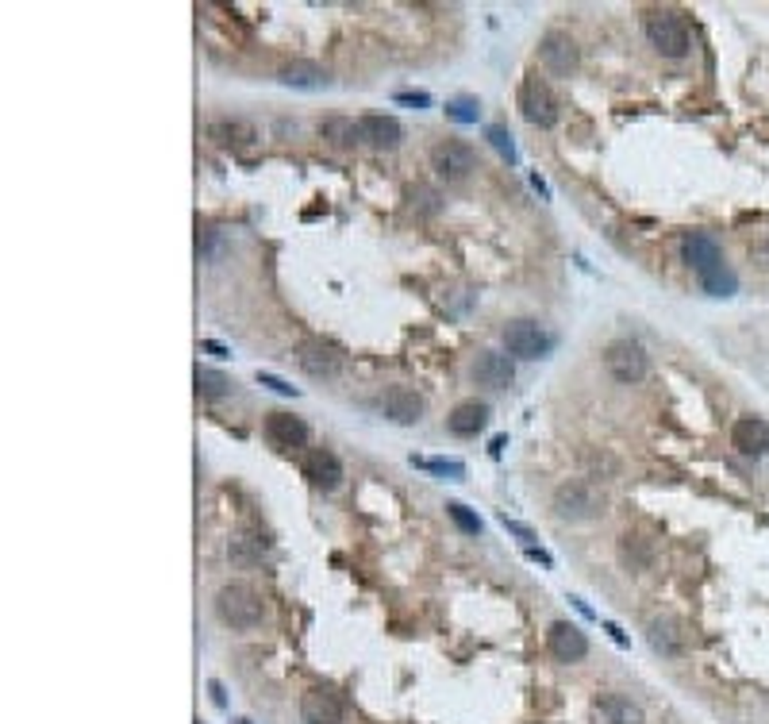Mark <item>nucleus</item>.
Returning <instances> with one entry per match:
<instances>
[{
  "label": "nucleus",
  "mask_w": 769,
  "mask_h": 724,
  "mask_svg": "<svg viewBox=\"0 0 769 724\" xmlns=\"http://www.w3.org/2000/svg\"><path fill=\"white\" fill-rule=\"evenodd\" d=\"M685 263L693 266L700 285H705V293H712V297H731L734 285H739V278H734V273L727 270V263H724L719 243L712 235H705V232L685 235Z\"/></svg>",
  "instance_id": "nucleus-1"
},
{
  "label": "nucleus",
  "mask_w": 769,
  "mask_h": 724,
  "mask_svg": "<svg viewBox=\"0 0 769 724\" xmlns=\"http://www.w3.org/2000/svg\"><path fill=\"white\" fill-rule=\"evenodd\" d=\"M643 27H646L650 46L662 58H685V55H689L693 31H689V20H685L677 8H654V12H646Z\"/></svg>",
  "instance_id": "nucleus-2"
},
{
  "label": "nucleus",
  "mask_w": 769,
  "mask_h": 724,
  "mask_svg": "<svg viewBox=\"0 0 769 724\" xmlns=\"http://www.w3.org/2000/svg\"><path fill=\"white\" fill-rule=\"evenodd\" d=\"M216 613L223 624H232V629L247 632V629H258L261 617H266V609H261V598L242 586V582H227L220 593H216Z\"/></svg>",
  "instance_id": "nucleus-3"
},
{
  "label": "nucleus",
  "mask_w": 769,
  "mask_h": 724,
  "mask_svg": "<svg viewBox=\"0 0 769 724\" xmlns=\"http://www.w3.org/2000/svg\"><path fill=\"white\" fill-rule=\"evenodd\" d=\"M604 493L593 486V481H581V478H574V481H562L558 490H554V512H558L562 521H596V517H604Z\"/></svg>",
  "instance_id": "nucleus-4"
},
{
  "label": "nucleus",
  "mask_w": 769,
  "mask_h": 724,
  "mask_svg": "<svg viewBox=\"0 0 769 724\" xmlns=\"http://www.w3.org/2000/svg\"><path fill=\"white\" fill-rule=\"evenodd\" d=\"M431 170H435L439 182L458 185V182H466L469 174L478 170V154H473V147L462 143V139H443V143H435V147H431Z\"/></svg>",
  "instance_id": "nucleus-5"
},
{
  "label": "nucleus",
  "mask_w": 769,
  "mask_h": 724,
  "mask_svg": "<svg viewBox=\"0 0 769 724\" xmlns=\"http://www.w3.org/2000/svg\"><path fill=\"white\" fill-rule=\"evenodd\" d=\"M504 347H508V355H516V359H543V355H550L554 335L538 324V320L519 316V320H508V328H504Z\"/></svg>",
  "instance_id": "nucleus-6"
},
{
  "label": "nucleus",
  "mask_w": 769,
  "mask_h": 724,
  "mask_svg": "<svg viewBox=\"0 0 769 724\" xmlns=\"http://www.w3.org/2000/svg\"><path fill=\"white\" fill-rule=\"evenodd\" d=\"M604 370H608L616 382L635 385V382H643L650 374V355L643 351V343L616 340V343H608V351H604Z\"/></svg>",
  "instance_id": "nucleus-7"
},
{
  "label": "nucleus",
  "mask_w": 769,
  "mask_h": 724,
  "mask_svg": "<svg viewBox=\"0 0 769 724\" xmlns=\"http://www.w3.org/2000/svg\"><path fill=\"white\" fill-rule=\"evenodd\" d=\"M519 112L531 127H554L558 124V96L550 93L543 77H527L519 85Z\"/></svg>",
  "instance_id": "nucleus-8"
},
{
  "label": "nucleus",
  "mask_w": 769,
  "mask_h": 724,
  "mask_svg": "<svg viewBox=\"0 0 769 724\" xmlns=\"http://www.w3.org/2000/svg\"><path fill=\"white\" fill-rule=\"evenodd\" d=\"M538 62H543L547 74L569 77L577 70V43L569 39L566 31H547V35L538 39Z\"/></svg>",
  "instance_id": "nucleus-9"
},
{
  "label": "nucleus",
  "mask_w": 769,
  "mask_h": 724,
  "mask_svg": "<svg viewBox=\"0 0 769 724\" xmlns=\"http://www.w3.org/2000/svg\"><path fill=\"white\" fill-rule=\"evenodd\" d=\"M547 648L558 663H581L588 655V636L569 620H554L547 629Z\"/></svg>",
  "instance_id": "nucleus-10"
},
{
  "label": "nucleus",
  "mask_w": 769,
  "mask_h": 724,
  "mask_svg": "<svg viewBox=\"0 0 769 724\" xmlns=\"http://www.w3.org/2000/svg\"><path fill=\"white\" fill-rule=\"evenodd\" d=\"M304 724H342V698L331 686H308L301 698Z\"/></svg>",
  "instance_id": "nucleus-11"
},
{
  "label": "nucleus",
  "mask_w": 769,
  "mask_h": 724,
  "mask_svg": "<svg viewBox=\"0 0 769 724\" xmlns=\"http://www.w3.org/2000/svg\"><path fill=\"white\" fill-rule=\"evenodd\" d=\"M731 447L746 459L769 455V421H762V416H739L731 428Z\"/></svg>",
  "instance_id": "nucleus-12"
},
{
  "label": "nucleus",
  "mask_w": 769,
  "mask_h": 724,
  "mask_svg": "<svg viewBox=\"0 0 769 724\" xmlns=\"http://www.w3.org/2000/svg\"><path fill=\"white\" fill-rule=\"evenodd\" d=\"M297 366L304 370V374H312V378H335L342 370V355L331 343L308 340V343L297 347Z\"/></svg>",
  "instance_id": "nucleus-13"
},
{
  "label": "nucleus",
  "mask_w": 769,
  "mask_h": 724,
  "mask_svg": "<svg viewBox=\"0 0 769 724\" xmlns=\"http://www.w3.org/2000/svg\"><path fill=\"white\" fill-rule=\"evenodd\" d=\"M381 409L392 424H419V416H423V397L416 390H408V385H389L385 397H381Z\"/></svg>",
  "instance_id": "nucleus-14"
},
{
  "label": "nucleus",
  "mask_w": 769,
  "mask_h": 724,
  "mask_svg": "<svg viewBox=\"0 0 769 724\" xmlns=\"http://www.w3.org/2000/svg\"><path fill=\"white\" fill-rule=\"evenodd\" d=\"M473 378L488 385V390H508L516 382V362L504 351H481L478 362H473Z\"/></svg>",
  "instance_id": "nucleus-15"
},
{
  "label": "nucleus",
  "mask_w": 769,
  "mask_h": 724,
  "mask_svg": "<svg viewBox=\"0 0 769 724\" xmlns=\"http://www.w3.org/2000/svg\"><path fill=\"white\" fill-rule=\"evenodd\" d=\"M358 127H362V143H370V147H378V151H397L400 147V139H404V127L397 116H381V112H370V116L358 120Z\"/></svg>",
  "instance_id": "nucleus-16"
},
{
  "label": "nucleus",
  "mask_w": 769,
  "mask_h": 724,
  "mask_svg": "<svg viewBox=\"0 0 769 724\" xmlns=\"http://www.w3.org/2000/svg\"><path fill=\"white\" fill-rule=\"evenodd\" d=\"M266 440L281 451H292V447H304L308 443V424L292 412H270L266 416Z\"/></svg>",
  "instance_id": "nucleus-17"
},
{
  "label": "nucleus",
  "mask_w": 769,
  "mask_h": 724,
  "mask_svg": "<svg viewBox=\"0 0 769 724\" xmlns=\"http://www.w3.org/2000/svg\"><path fill=\"white\" fill-rule=\"evenodd\" d=\"M304 474L316 481L320 490H339L342 486V462H339V455L335 451H327V447H316L312 455L304 459Z\"/></svg>",
  "instance_id": "nucleus-18"
},
{
  "label": "nucleus",
  "mask_w": 769,
  "mask_h": 724,
  "mask_svg": "<svg viewBox=\"0 0 769 724\" xmlns=\"http://www.w3.org/2000/svg\"><path fill=\"white\" fill-rule=\"evenodd\" d=\"M485 424H488V405H481V401H462V405L447 416V428L454 431V436H462V440L485 431Z\"/></svg>",
  "instance_id": "nucleus-19"
},
{
  "label": "nucleus",
  "mask_w": 769,
  "mask_h": 724,
  "mask_svg": "<svg viewBox=\"0 0 769 724\" xmlns=\"http://www.w3.org/2000/svg\"><path fill=\"white\" fill-rule=\"evenodd\" d=\"M277 82L289 89H323L331 77H327V70H320L316 62H289V66H281V74H277Z\"/></svg>",
  "instance_id": "nucleus-20"
},
{
  "label": "nucleus",
  "mask_w": 769,
  "mask_h": 724,
  "mask_svg": "<svg viewBox=\"0 0 769 724\" xmlns=\"http://www.w3.org/2000/svg\"><path fill=\"white\" fill-rule=\"evenodd\" d=\"M596 713L604 717V724H643V709L624 694H604L596 701Z\"/></svg>",
  "instance_id": "nucleus-21"
},
{
  "label": "nucleus",
  "mask_w": 769,
  "mask_h": 724,
  "mask_svg": "<svg viewBox=\"0 0 769 724\" xmlns=\"http://www.w3.org/2000/svg\"><path fill=\"white\" fill-rule=\"evenodd\" d=\"M646 640H650V648L658 651V655H665V659H677L685 651V640H681L674 620H650Z\"/></svg>",
  "instance_id": "nucleus-22"
},
{
  "label": "nucleus",
  "mask_w": 769,
  "mask_h": 724,
  "mask_svg": "<svg viewBox=\"0 0 769 724\" xmlns=\"http://www.w3.org/2000/svg\"><path fill=\"white\" fill-rule=\"evenodd\" d=\"M192 382H196V393H201L204 401H223L227 393H232V382H227L220 370H212V366H196Z\"/></svg>",
  "instance_id": "nucleus-23"
},
{
  "label": "nucleus",
  "mask_w": 769,
  "mask_h": 724,
  "mask_svg": "<svg viewBox=\"0 0 769 724\" xmlns=\"http://www.w3.org/2000/svg\"><path fill=\"white\" fill-rule=\"evenodd\" d=\"M323 135L335 143V147H354V143H362V127L347 116H331L323 124Z\"/></svg>",
  "instance_id": "nucleus-24"
},
{
  "label": "nucleus",
  "mask_w": 769,
  "mask_h": 724,
  "mask_svg": "<svg viewBox=\"0 0 769 724\" xmlns=\"http://www.w3.org/2000/svg\"><path fill=\"white\" fill-rule=\"evenodd\" d=\"M619 559H624L631 570H643V567H650V547L643 543V536H624L619 540Z\"/></svg>",
  "instance_id": "nucleus-25"
},
{
  "label": "nucleus",
  "mask_w": 769,
  "mask_h": 724,
  "mask_svg": "<svg viewBox=\"0 0 769 724\" xmlns=\"http://www.w3.org/2000/svg\"><path fill=\"white\" fill-rule=\"evenodd\" d=\"M412 466H419V471H431V474H447V478H466V462H458V459H423V455H412Z\"/></svg>",
  "instance_id": "nucleus-26"
},
{
  "label": "nucleus",
  "mask_w": 769,
  "mask_h": 724,
  "mask_svg": "<svg viewBox=\"0 0 769 724\" xmlns=\"http://www.w3.org/2000/svg\"><path fill=\"white\" fill-rule=\"evenodd\" d=\"M447 517H450L458 528H462L466 536H481V517H478V512H469L462 501H450V505H447Z\"/></svg>",
  "instance_id": "nucleus-27"
},
{
  "label": "nucleus",
  "mask_w": 769,
  "mask_h": 724,
  "mask_svg": "<svg viewBox=\"0 0 769 724\" xmlns=\"http://www.w3.org/2000/svg\"><path fill=\"white\" fill-rule=\"evenodd\" d=\"M208 135L216 139V143H247V139H251V127H242V124H227V120H216V124H208Z\"/></svg>",
  "instance_id": "nucleus-28"
},
{
  "label": "nucleus",
  "mask_w": 769,
  "mask_h": 724,
  "mask_svg": "<svg viewBox=\"0 0 769 724\" xmlns=\"http://www.w3.org/2000/svg\"><path fill=\"white\" fill-rule=\"evenodd\" d=\"M485 135H488V143H493V147H497V154L504 158V163H516V158H519V154H516V139H512V132H508V127L493 124V127H488Z\"/></svg>",
  "instance_id": "nucleus-29"
},
{
  "label": "nucleus",
  "mask_w": 769,
  "mask_h": 724,
  "mask_svg": "<svg viewBox=\"0 0 769 724\" xmlns=\"http://www.w3.org/2000/svg\"><path fill=\"white\" fill-rule=\"evenodd\" d=\"M447 116H450V120H458V124H478L481 104L473 101V96H458V101H450V104H447Z\"/></svg>",
  "instance_id": "nucleus-30"
},
{
  "label": "nucleus",
  "mask_w": 769,
  "mask_h": 724,
  "mask_svg": "<svg viewBox=\"0 0 769 724\" xmlns=\"http://www.w3.org/2000/svg\"><path fill=\"white\" fill-rule=\"evenodd\" d=\"M254 378H258V385H270V390H273V393H281V397H301V390H297V385H289L285 378L270 374V370H258Z\"/></svg>",
  "instance_id": "nucleus-31"
},
{
  "label": "nucleus",
  "mask_w": 769,
  "mask_h": 724,
  "mask_svg": "<svg viewBox=\"0 0 769 724\" xmlns=\"http://www.w3.org/2000/svg\"><path fill=\"white\" fill-rule=\"evenodd\" d=\"M500 524H504V528H508V532H512V536H519V540H523V547H531V540H535V532H531V528H527V524H519V521H512V517H508V512H500Z\"/></svg>",
  "instance_id": "nucleus-32"
},
{
  "label": "nucleus",
  "mask_w": 769,
  "mask_h": 724,
  "mask_svg": "<svg viewBox=\"0 0 769 724\" xmlns=\"http://www.w3.org/2000/svg\"><path fill=\"white\" fill-rule=\"evenodd\" d=\"M435 201H439V197H435L431 189H423V185H416V189H412V204H419L423 213H435V208H439Z\"/></svg>",
  "instance_id": "nucleus-33"
},
{
  "label": "nucleus",
  "mask_w": 769,
  "mask_h": 724,
  "mask_svg": "<svg viewBox=\"0 0 769 724\" xmlns=\"http://www.w3.org/2000/svg\"><path fill=\"white\" fill-rule=\"evenodd\" d=\"M397 104H412V108H431V93H397Z\"/></svg>",
  "instance_id": "nucleus-34"
},
{
  "label": "nucleus",
  "mask_w": 769,
  "mask_h": 724,
  "mask_svg": "<svg viewBox=\"0 0 769 724\" xmlns=\"http://www.w3.org/2000/svg\"><path fill=\"white\" fill-rule=\"evenodd\" d=\"M600 629H604V632L612 636V643H616V648H631V640L624 636V629H619L616 620H600Z\"/></svg>",
  "instance_id": "nucleus-35"
},
{
  "label": "nucleus",
  "mask_w": 769,
  "mask_h": 724,
  "mask_svg": "<svg viewBox=\"0 0 769 724\" xmlns=\"http://www.w3.org/2000/svg\"><path fill=\"white\" fill-rule=\"evenodd\" d=\"M523 555H527L531 562H538V567H554V559H550V551H543V547H523Z\"/></svg>",
  "instance_id": "nucleus-36"
},
{
  "label": "nucleus",
  "mask_w": 769,
  "mask_h": 724,
  "mask_svg": "<svg viewBox=\"0 0 769 724\" xmlns=\"http://www.w3.org/2000/svg\"><path fill=\"white\" fill-rule=\"evenodd\" d=\"M208 694H212V705H216V709H223V705H227V698H223V686H220L216 679L208 682Z\"/></svg>",
  "instance_id": "nucleus-37"
},
{
  "label": "nucleus",
  "mask_w": 769,
  "mask_h": 724,
  "mask_svg": "<svg viewBox=\"0 0 769 724\" xmlns=\"http://www.w3.org/2000/svg\"><path fill=\"white\" fill-rule=\"evenodd\" d=\"M569 601H574V609H577V613H581L585 620H596V613H593V609H588V605H585L581 598H569Z\"/></svg>",
  "instance_id": "nucleus-38"
},
{
  "label": "nucleus",
  "mask_w": 769,
  "mask_h": 724,
  "mask_svg": "<svg viewBox=\"0 0 769 724\" xmlns=\"http://www.w3.org/2000/svg\"><path fill=\"white\" fill-rule=\"evenodd\" d=\"M201 347H204V351H212V355H220V359H227V351H223V347H220L216 340H201Z\"/></svg>",
  "instance_id": "nucleus-39"
},
{
  "label": "nucleus",
  "mask_w": 769,
  "mask_h": 724,
  "mask_svg": "<svg viewBox=\"0 0 769 724\" xmlns=\"http://www.w3.org/2000/svg\"><path fill=\"white\" fill-rule=\"evenodd\" d=\"M235 724H251V720H235Z\"/></svg>",
  "instance_id": "nucleus-40"
}]
</instances>
